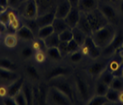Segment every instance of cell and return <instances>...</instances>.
I'll return each mask as SVG.
<instances>
[{"instance_id":"1","label":"cell","mask_w":123,"mask_h":105,"mask_svg":"<svg viewBox=\"0 0 123 105\" xmlns=\"http://www.w3.org/2000/svg\"><path fill=\"white\" fill-rule=\"evenodd\" d=\"M115 29L113 28L112 25L108 24L107 25H105L99 30L92 32L91 36L97 46L100 47L101 50H103L111 43L113 38L115 37Z\"/></svg>"},{"instance_id":"2","label":"cell","mask_w":123,"mask_h":105,"mask_svg":"<svg viewBox=\"0 0 123 105\" xmlns=\"http://www.w3.org/2000/svg\"><path fill=\"white\" fill-rule=\"evenodd\" d=\"M73 103V101L67 97L65 94L62 93L60 90L51 86L47 91L46 96V104H54V105H70Z\"/></svg>"},{"instance_id":"3","label":"cell","mask_w":123,"mask_h":105,"mask_svg":"<svg viewBox=\"0 0 123 105\" xmlns=\"http://www.w3.org/2000/svg\"><path fill=\"white\" fill-rule=\"evenodd\" d=\"M86 16L88 18L89 23L91 25V28H92V32L97 31V30L102 28L109 24L106 17L103 16V14L98 8L92 12L86 13Z\"/></svg>"},{"instance_id":"4","label":"cell","mask_w":123,"mask_h":105,"mask_svg":"<svg viewBox=\"0 0 123 105\" xmlns=\"http://www.w3.org/2000/svg\"><path fill=\"white\" fill-rule=\"evenodd\" d=\"M74 82H75V88H76V92L80 100L81 101L86 102L90 100V91H89V86L84 80L81 77L80 75H75L74 77Z\"/></svg>"},{"instance_id":"5","label":"cell","mask_w":123,"mask_h":105,"mask_svg":"<svg viewBox=\"0 0 123 105\" xmlns=\"http://www.w3.org/2000/svg\"><path fill=\"white\" fill-rule=\"evenodd\" d=\"M50 82H51V86H54L55 88H57L58 90H60L62 93L65 94L67 97H69L74 102L73 90V87L71 86V84H70L69 82H67L65 80L61 79V77L52 79V80H50Z\"/></svg>"},{"instance_id":"6","label":"cell","mask_w":123,"mask_h":105,"mask_svg":"<svg viewBox=\"0 0 123 105\" xmlns=\"http://www.w3.org/2000/svg\"><path fill=\"white\" fill-rule=\"evenodd\" d=\"M25 3L24 16L27 19H35L38 16V9L35 0H26Z\"/></svg>"},{"instance_id":"7","label":"cell","mask_w":123,"mask_h":105,"mask_svg":"<svg viewBox=\"0 0 123 105\" xmlns=\"http://www.w3.org/2000/svg\"><path fill=\"white\" fill-rule=\"evenodd\" d=\"M100 12L103 14V16L106 17V19L108 20L109 24L111 25H114L118 22V15L116 12L115 8L112 6L108 4L102 5L100 7Z\"/></svg>"},{"instance_id":"8","label":"cell","mask_w":123,"mask_h":105,"mask_svg":"<svg viewBox=\"0 0 123 105\" xmlns=\"http://www.w3.org/2000/svg\"><path fill=\"white\" fill-rule=\"evenodd\" d=\"M123 45V33L119 32L118 34L115 35V37L113 38L111 43H110L105 49H103V53L105 55H111L112 53H114L116 50H118L119 48L122 47Z\"/></svg>"},{"instance_id":"9","label":"cell","mask_w":123,"mask_h":105,"mask_svg":"<svg viewBox=\"0 0 123 105\" xmlns=\"http://www.w3.org/2000/svg\"><path fill=\"white\" fill-rule=\"evenodd\" d=\"M83 45L88 49L89 56H90L91 58L96 59L100 55L101 49L95 44V43H94V41H93V39H92V37L91 35H88V36L86 37V40H85Z\"/></svg>"},{"instance_id":"10","label":"cell","mask_w":123,"mask_h":105,"mask_svg":"<svg viewBox=\"0 0 123 105\" xmlns=\"http://www.w3.org/2000/svg\"><path fill=\"white\" fill-rule=\"evenodd\" d=\"M80 16H81V11L78 9V7L71 8V10L68 13L67 16L64 18L67 25H68V26L71 29H73V28L77 26L79 19H80Z\"/></svg>"},{"instance_id":"11","label":"cell","mask_w":123,"mask_h":105,"mask_svg":"<svg viewBox=\"0 0 123 105\" xmlns=\"http://www.w3.org/2000/svg\"><path fill=\"white\" fill-rule=\"evenodd\" d=\"M71 73L69 67L65 66H61V65H58V66H54L51 69L48 74L46 75V78L50 81L52 79H55L58 77H62V76H65Z\"/></svg>"},{"instance_id":"12","label":"cell","mask_w":123,"mask_h":105,"mask_svg":"<svg viewBox=\"0 0 123 105\" xmlns=\"http://www.w3.org/2000/svg\"><path fill=\"white\" fill-rule=\"evenodd\" d=\"M47 91L48 90H46L43 85H40L38 87H34L33 88V93H34V104L35 103H38V104L46 103Z\"/></svg>"},{"instance_id":"13","label":"cell","mask_w":123,"mask_h":105,"mask_svg":"<svg viewBox=\"0 0 123 105\" xmlns=\"http://www.w3.org/2000/svg\"><path fill=\"white\" fill-rule=\"evenodd\" d=\"M78 9L82 13H89L98 8L97 0H79Z\"/></svg>"},{"instance_id":"14","label":"cell","mask_w":123,"mask_h":105,"mask_svg":"<svg viewBox=\"0 0 123 105\" xmlns=\"http://www.w3.org/2000/svg\"><path fill=\"white\" fill-rule=\"evenodd\" d=\"M16 35L17 37L23 41H27V42H32L35 40V35L34 32L30 27H28L27 25H23L16 30Z\"/></svg>"},{"instance_id":"15","label":"cell","mask_w":123,"mask_h":105,"mask_svg":"<svg viewBox=\"0 0 123 105\" xmlns=\"http://www.w3.org/2000/svg\"><path fill=\"white\" fill-rule=\"evenodd\" d=\"M24 85V78L19 77L15 81L11 82L7 86V96L10 97H15L16 94L22 90V87Z\"/></svg>"},{"instance_id":"16","label":"cell","mask_w":123,"mask_h":105,"mask_svg":"<svg viewBox=\"0 0 123 105\" xmlns=\"http://www.w3.org/2000/svg\"><path fill=\"white\" fill-rule=\"evenodd\" d=\"M19 77L20 76L15 73V71H10L0 68V82H4V83L8 82L10 84L11 82L15 81L17 78Z\"/></svg>"},{"instance_id":"17","label":"cell","mask_w":123,"mask_h":105,"mask_svg":"<svg viewBox=\"0 0 123 105\" xmlns=\"http://www.w3.org/2000/svg\"><path fill=\"white\" fill-rule=\"evenodd\" d=\"M107 68V62H95L90 65L87 69V73L92 76L100 75Z\"/></svg>"},{"instance_id":"18","label":"cell","mask_w":123,"mask_h":105,"mask_svg":"<svg viewBox=\"0 0 123 105\" xmlns=\"http://www.w3.org/2000/svg\"><path fill=\"white\" fill-rule=\"evenodd\" d=\"M76 27L81 30L86 35H92V30L91 28V25L89 23L88 18H87L85 13L81 12V16H80V19H79V22H78Z\"/></svg>"},{"instance_id":"19","label":"cell","mask_w":123,"mask_h":105,"mask_svg":"<svg viewBox=\"0 0 123 105\" xmlns=\"http://www.w3.org/2000/svg\"><path fill=\"white\" fill-rule=\"evenodd\" d=\"M72 7L73 6H71V4H70L67 0L63 1L62 4H60L58 6L55 12H54L55 17L56 18H62V19H64L66 16H67L68 13L70 12Z\"/></svg>"},{"instance_id":"20","label":"cell","mask_w":123,"mask_h":105,"mask_svg":"<svg viewBox=\"0 0 123 105\" xmlns=\"http://www.w3.org/2000/svg\"><path fill=\"white\" fill-rule=\"evenodd\" d=\"M54 19H55L54 12L47 13V14H44V15H43V16H37V17L35 18L38 27H42V26H44V25H52Z\"/></svg>"},{"instance_id":"21","label":"cell","mask_w":123,"mask_h":105,"mask_svg":"<svg viewBox=\"0 0 123 105\" xmlns=\"http://www.w3.org/2000/svg\"><path fill=\"white\" fill-rule=\"evenodd\" d=\"M8 16H9V23H8L7 27L11 28L12 30L16 31L21 27V24H20V20L17 17V15L15 14L13 10H9L8 11Z\"/></svg>"},{"instance_id":"22","label":"cell","mask_w":123,"mask_h":105,"mask_svg":"<svg viewBox=\"0 0 123 105\" xmlns=\"http://www.w3.org/2000/svg\"><path fill=\"white\" fill-rule=\"evenodd\" d=\"M43 43L45 45V48H50V47H57L60 43V39H59V35L57 33H53L51 35L45 39H43Z\"/></svg>"},{"instance_id":"23","label":"cell","mask_w":123,"mask_h":105,"mask_svg":"<svg viewBox=\"0 0 123 105\" xmlns=\"http://www.w3.org/2000/svg\"><path fill=\"white\" fill-rule=\"evenodd\" d=\"M52 25H53V27L54 29V32L57 33L58 35L60 33H62V31L70 28L68 26L67 23H66L65 19H62V18H56L55 17V19L54 20V22H53Z\"/></svg>"},{"instance_id":"24","label":"cell","mask_w":123,"mask_h":105,"mask_svg":"<svg viewBox=\"0 0 123 105\" xmlns=\"http://www.w3.org/2000/svg\"><path fill=\"white\" fill-rule=\"evenodd\" d=\"M53 33H54V29L53 27V25H44L42 27H39L37 30V36L39 39H45L51 35Z\"/></svg>"},{"instance_id":"25","label":"cell","mask_w":123,"mask_h":105,"mask_svg":"<svg viewBox=\"0 0 123 105\" xmlns=\"http://www.w3.org/2000/svg\"><path fill=\"white\" fill-rule=\"evenodd\" d=\"M73 30V39L77 42V43L80 45V47L84 43L85 40H86V37L88 35H86L83 33V32L80 30L78 27H74L72 29Z\"/></svg>"},{"instance_id":"26","label":"cell","mask_w":123,"mask_h":105,"mask_svg":"<svg viewBox=\"0 0 123 105\" xmlns=\"http://www.w3.org/2000/svg\"><path fill=\"white\" fill-rule=\"evenodd\" d=\"M0 68L6 69L10 71H16L17 70V65L13 62L9 58L6 57H0Z\"/></svg>"},{"instance_id":"27","label":"cell","mask_w":123,"mask_h":105,"mask_svg":"<svg viewBox=\"0 0 123 105\" xmlns=\"http://www.w3.org/2000/svg\"><path fill=\"white\" fill-rule=\"evenodd\" d=\"M22 92H23L25 97L26 99L27 104H34V93H33V88H31L30 86L24 83L22 87Z\"/></svg>"},{"instance_id":"28","label":"cell","mask_w":123,"mask_h":105,"mask_svg":"<svg viewBox=\"0 0 123 105\" xmlns=\"http://www.w3.org/2000/svg\"><path fill=\"white\" fill-rule=\"evenodd\" d=\"M108 103H111V102L108 101L106 96L97 95V94H95V96L90 98V100L87 101V104L89 105H102L108 104Z\"/></svg>"},{"instance_id":"29","label":"cell","mask_w":123,"mask_h":105,"mask_svg":"<svg viewBox=\"0 0 123 105\" xmlns=\"http://www.w3.org/2000/svg\"><path fill=\"white\" fill-rule=\"evenodd\" d=\"M46 55L52 60H61L62 58L61 52L59 50V48L57 47H50V48H46Z\"/></svg>"},{"instance_id":"30","label":"cell","mask_w":123,"mask_h":105,"mask_svg":"<svg viewBox=\"0 0 123 105\" xmlns=\"http://www.w3.org/2000/svg\"><path fill=\"white\" fill-rule=\"evenodd\" d=\"M17 35L15 34H8L4 39L5 45L8 48H14L17 44Z\"/></svg>"},{"instance_id":"31","label":"cell","mask_w":123,"mask_h":105,"mask_svg":"<svg viewBox=\"0 0 123 105\" xmlns=\"http://www.w3.org/2000/svg\"><path fill=\"white\" fill-rule=\"evenodd\" d=\"M109 89H110V85L104 83V82H101V81H99V82H97L96 86H95V94L105 96L106 93H108Z\"/></svg>"},{"instance_id":"32","label":"cell","mask_w":123,"mask_h":105,"mask_svg":"<svg viewBox=\"0 0 123 105\" xmlns=\"http://www.w3.org/2000/svg\"><path fill=\"white\" fill-rule=\"evenodd\" d=\"M114 77H115V75L113 74L112 72H111L110 70H105L100 75V81L103 82L104 83H106L108 85H111V83L112 80L114 79Z\"/></svg>"},{"instance_id":"33","label":"cell","mask_w":123,"mask_h":105,"mask_svg":"<svg viewBox=\"0 0 123 105\" xmlns=\"http://www.w3.org/2000/svg\"><path fill=\"white\" fill-rule=\"evenodd\" d=\"M119 91H116V90L110 87V89H109L105 96L111 103H116V102H119Z\"/></svg>"},{"instance_id":"34","label":"cell","mask_w":123,"mask_h":105,"mask_svg":"<svg viewBox=\"0 0 123 105\" xmlns=\"http://www.w3.org/2000/svg\"><path fill=\"white\" fill-rule=\"evenodd\" d=\"M111 88L116 90V91H122L123 90V78L119 76H115L114 79L112 80L111 83L110 85Z\"/></svg>"},{"instance_id":"35","label":"cell","mask_w":123,"mask_h":105,"mask_svg":"<svg viewBox=\"0 0 123 105\" xmlns=\"http://www.w3.org/2000/svg\"><path fill=\"white\" fill-rule=\"evenodd\" d=\"M73 38V30L71 28H68L64 31H62V33L59 34V39L60 42H69Z\"/></svg>"},{"instance_id":"36","label":"cell","mask_w":123,"mask_h":105,"mask_svg":"<svg viewBox=\"0 0 123 105\" xmlns=\"http://www.w3.org/2000/svg\"><path fill=\"white\" fill-rule=\"evenodd\" d=\"M26 74L28 76H30L34 80H39L40 79L39 72L34 65H28V66H26Z\"/></svg>"},{"instance_id":"37","label":"cell","mask_w":123,"mask_h":105,"mask_svg":"<svg viewBox=\"0 0 123 105\" xmlns=\"http://www.w3.org/2000/svg\"><path fill=\"white\" fill-rule=\"evenodd\" d=\"M35 51L33 49L32 46H25L21 51V56L25 59H28L33 57L35 55Z\"/></svg>"},{"instance_id":"38","label":"cell","mask_w":123,"mask_h":105,"mask_svg":"<svg viewBox=\"0 0 123 105\" xmlns=\"http://www.w3.org/2000/svg\"><path fill=\"white\" fill-rule=\"evenodd\" d=\"M14 98H15V102H16V105H26L27 104L26 99L25 97L22 90H21Z\"/></svg>"},{"instance_id":"39","label":"cell","mask_w":123,"mask_h":105,"mask_svg":"<svg viewBox=\"0 0 123 105\" xmlns=\"http://www.w3.org/2000/svg\"><path fill=\"white\" fill-rule=\"evenodd\" d=\"M33 43H32V47H33V49L36 52V51H41V50H43V48L45 47L44 45V43H43V40L42 39H39V40H34V41H32Z\"/></svg>"},{"instance_id":"40","label":"cell","mask_w":123,"mask_h":105,"mask_svg":"<svg viewBox=\"0 0 123 105\" xmlns=\"http://www.w3.org/2000/svg\"><path fill=\"white\" fill-rule=\"evenodd\" d=\"M82 57H83V55L80 52V50L70 54V60L73 62H75V63L81 62V60H82Z\"/></svg>"},{"instance_id":"41","label":"cell","mask_w":123,"mask_h":105,"mask_svg":"<svg viewBox=\"0 0 123 105\" xmlns=\"http://www.w3.org/2000/svg\"><path fill=\"white\" fill-rule=\"evenodd\" d=\"M80 50V45L77 43V42L74 39H72L71 41L68 42V51H69V54L77 52V51Z\"/></svg>"},{"instance_id":"42","label":"cell","mask_w":123,"mask_h":105,"mask_svg":"<svg viewBox=\"0 0 123 105\" xmlns=\"http://www.w3.org/2000/svg\"><path fill=\"white\" fill-rule=\"evenodd\" d=\"M35 58L37 62H45L46 59V53L43 52V50L36 51L35 53Z\"/></svg>"},{"instance_id":"43","label":"cell","mask_w":123,"mask_h":105,"mask_svg":"<svg viewBox=\"0 0 123 105\" xmlns=\"http://www.w3.org/2000/svg\"><path fill=\"white\" fill-rule=\"evenodd\" d=\"M58 48L61 52L62 57L65 55H69V51H68V42H60Z\"/></svg>"},{"instance_id":"44","label":"cell","mask_w":123,"mask_h":105,"mask_svg":"<svg viewBox=\"0 0 123 105\" xmlns=\"http://www.w3.org/2000/svg\"><path fill=\"white\" fill-rule=\"evenodd\" d=\"M121 67H120V63H119L117 60H113L112 62H111L109 63V70L112 72L113 74H115L118 70H119Z\"/></svg>"},{"instance_id":"45","label":"cell","mask_w":123,"mask_h":105,"mask_svg":"<svg viewBox=\"0 0 123 105\" xmlns=\"http://www.w3.org/2000/svg\"><path fill=\"white\" fill-rule=\"evenodd\" d=\"M0 23H2L3 25H5L6 26L8 25V23H9V16H8L7 9H6V11L3 12V13L0 14Z\"/></svg>"},{"instance_id":"46","label":"cell","mask_w":123,"mask_h":105,"mask_svg":"<svg viewBox=\"0 0 123 105\" xmlns=\"http://www.w3.org/2000/svg\"><path fill=\"white\" fill-rule=\"evenodd\" d=\"M3 103L6 105H15L16 102L15 101V98L10 97V96H6L3 99Z\"/></svg>"},{"instance_id":"47","label":"cell","mask_w":123,"mask_h":105,"mask_svg":"<svg viewBox=\"0 0 123 105\" xmlns=\"http://www.w3.org/2000/svg\"><path fill=\"white\" fill-rule=\"evenodd\" d=\"M7 96V87L5 85H0V97L5 98Z\"/></svg>"},{"instance_id":"48","label":"cell","mask_w":123,"mask_h":105,"mask_svg":"<svg viewBox=\"0 0 123 105\" xmlns=\"http://www.w3.org/2000/svg\"><path fill=\"white\" fill-rule=\"evenodd\" d=\"M19 3H21L20 0H8V5H9V6H11V7H15V6H16Z\"/></svg>"},{"instance_id":"49","label":"cell","mask_w":123,"mask_h":105,"mask_svg":"<svg viewBox=\"0 0 123 105\" xmlns=\"http://www.w3.org/2000/svg\"><path fill=\"white\" fill-rule=\"evenodd\" d=\"M69 2L71 6L73 7H77L78 6V4H79V0H67Z\"/></svg>"},{"instance_id":"50","label":"cell","mask_w":123,"mask_h":105,"mask_svg":"<svg viewBox=\"0 0 123 105\" xmlns=\"http://www.w3.org/2000/svg\"><path fill=\"white\" fill-rule=\"evenodd\" d=\"M0 6H2L5 8H6L9 6L8 5V0H0Z\"/></svg>"},{"instance_id":"51","label":"cell","mask_w":123,"mask_h":105,"mask_svg":"<svg viewBox=\"0 0 123 105\" xmlns=\"http://www.w3.org/2000/svg\"><path fill=\"white\" fill-rule=\"evenodd\" d=\"M119 102L123 103V90L122 91H120L119 93Z\"/></svg>"},{"instance_id":"52","label":"cell","mask_w":123,"mask_h":105,"mask_svg":"<svg viewBox=\"0 0 123 105\" xmlns=\"http://www.w3.org/2000/svg\"><path fill=\"white\" fill-rule=\"evenodd\" d=\"M119 12L121 13V15L123 16V0L120 2V4H119Z\"/></svg>"},{"instance_id":"53","label":"cell","mask_w":123,"mask_h":105,"mask_svg":"<svg viewBox=\"0 0 123 105\" xmlns=\"http://www.w3.org/2000/svg\"><path fill=\"white\" fill-rule=\"evenodd\" d=\"M6 8H5L4 6H0V14H1V13H3L4 11H6Z\"/></svg>"},{"instance_id":"54","label":"cell","mask_w":123,"mask_h":105,"mask_svg":"<svg viewBox=\"0 0 123 105\" xmlns=\"http://www.w3.org/2000/svg\"><path fill=\"white\" fill-rule=\"evenodd\" d=\"M121 77L123 78V67L121 68Z\"/></svg>"},{"instance_id":"55","label":"cell","mask_w":123,"mask_h":105,"mask_svg":"<svg viewBox=\"0 0 123 105\" xmlns=\"http://www.w3.org/2000/svg\"><path fill=\"white\" fill-rule=\"evenodd\" d=\"M25 1H26V0H20L21 3H24V2H25Z\"/></svg>"},{"instance_id":"56","label":"cell","mask_w":123,"mask_h":105,"mask_svg":"<svg viewBox=\"0 0 123 105\" xmlns=\"http://www.w3.org/2000/svg\"><path fill=\"white\" fill-rule=\"evenodd\" d=\"M111 1H117V0H111Z\"/></svg>"},{"instance_id":"57","label":"cell","mask_w":123,"mask_h":105,"mask_svg":"<svg viewBox=\"0 0 123 105\" xmlns=\"http://www.w3.org/2000/svg\"><path fill=\"white\" fill-rule=\"evenodd\" d=\"M122 61H123V55H122Z\"/></svg>"},{"instance_id":"58","label":"cell","mask_w":123,"mask_h":105,"mask_svg":"<svg viewBox=\"0 0 123 105\" xmlns=\"http://www.w3.org/2000/svg\"><path fill=\"white\" fill-rule=\"evenodd\" d=\"M122 48H123V45H122Z\"/></svg>"},{"instance_id":"59","label":"cell","mask_w":123,"mask_h":105,"mask_svg":"<svg viewBox=\"0 0 123 105\" xmlns=\"http://www.w3.org/2000/svg\"><path fill=\"white\" fill-rule=\"evenodd\" d=\"M0 34H1V32H0Z\"/></svg>"}]
</instances>
